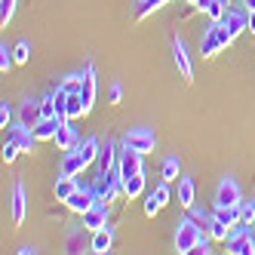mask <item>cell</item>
<instances>
[{
  "instance_id": "1",
  "label": "cell",
  "mask_w": 255,
  "mask_h": 255,
  "mask_svg": "<svg viewBox=\"0 0 255 255\" xmlns=\"http://www.w3.org/2000/svg\"><path fill=\"white\" fill-rule=\"evenodd\" d=\"M99 148H102V141L96 135H89L83 138L80 144H74L71 151H65V160H62V175H80L93 160H99Z\"/></svg>"
},
{
  "instance_id": "2",
  "label": "cell",
  "mask_w": 255,
  "mask_h": 255,
  "mask_svg": "<svg viewBox=\"0 0 255 255\" xmlns=\"http://www.w3.org/2000/svg\"><path fill=\"white\" fill-rule=\"evenodd\" d=\"M203 225L197 222V218L191 215V218H181L178 222V228H175V249L181 252V255H191V249L203 240Z\"/></svg>"
},
{
  "instance_id": "3",
  "label": "cell",
  "mask_w": 255,
  "mask_h": 255,
  "mask_svg": "<svg viewBox=\"0 0 255 255\" xmlns=\"http://www.w3.org/2000/svg\"><path fill=\"white\" fill-rule=\"evenodd\" d=\"M225 243L234 255H255V225H237Z\"/></svg>"
},
{
  "instance_id": "4",
  "label": "cell",
  "mask_w": 255,
  "mask_h": 255,
  "mask_svg": "<svg viewBox=\"0 0 255 255\" xmlns=\"http://www.w3.org/2000/svg\"><path fill=\"white\" fill-rule=\"evenodd\" d=\"M154 144H157L154 132L144 129V126H135V129H129V132L123 135V148H132V151H138V154H151Z\"/></svg>"
},
{
  "instance_id": "5",
  "label": "cell",
  "mask_w": 255,
  "mask_h": 255,
  "mask_svg": "<svg viewBox=\"0 0 255 255\" xmlns=\"http://www.w3.org/2000/svg\"><path fill=\"white\" fill-rule=\"evenodd\" d=\"M243 203V197H240V185L225 175L222 181H218V188H215V200H212V206H240Z\"/></svg>"
},
{
  "instance_id": "6",
  "label": "cell",
  "mask_w": 255,
  "mask_h": 255,
  "mask_svg": "<svg viewBox=\"0 0 255 255\" xmlns=\"http://www.w3.org/2000/svg\"><path fill=\"white\" fill-rule=\"evenodd\" d=\"M96 203H99V194H96V188H89V185H77V191L65 200V206L71 212H77V215H83L86 209H93Z\"/></svg>"
},
{
  "instance_id": "7",
  "label": "cell",
  "mask_w": 255,
  "mask_h": 255,
  "mask_svg": "<svg viewBox=\"0 0 255 255\" xmlns=\"http://www.w3.org/2000/svg\"><path fill=\"white\" fill-rule=\"evenodd\" d=\"M169 197H172V194H169V181H160V185H157V188L148 194V200H144V215H148V218H154V215H157L163 206L169 203Z\"/></svg>"
},
{
  "instance_id": "8",
  "label": "cell",
  "mask_w": 255,
  "mask_h": 255,
  "mask_svg": "<svg viewBox=\"0 0 255 255\" xmlns=\"http://www.w3.org/2000/svg\"><path fill=\"white\" fill-rule=\"evenodd\" d=\"M80 218H83V228H86L89 234L108 228V203H105V200H99V203H96L93 209H86Z\"/></svg>"
},
{
  "instance_id": "9",
  "label": "cell",
  "mask_w": 255,
  "mask_h": 255,
  "mask_svg": "<svg viewBox=\"0 0 255 255\" xmlns=\"http://www.w3.org/2000/svg\"><path fill=\"white\" fill-rule=\"evenodd\" d=\"M141 157H144V154H138V151H132V148H123V151H120V160H117V169H120V175H123V178H129V175H138V172H144V166H141Z\"/></svg>"
},
{
  "instance_id": "10",
  "label": "cell",
  "mask_w": 255,
  "mask_h": 255,
  "mask_svg": "<svg viewBox=\"0 0 255 255\" xmlns=\"http://www.w3.org/2000/svg\"><path fill=\"white\" fill-rule=\"evenodd\" d=\"M96 93H99V86H96V65L86 62V68H83V86H80V96L86 102V114L93 111V105H96Z\"/></svg>"
},
{
  "instance_id": "11",
  "label": "cell",
  "mask_w": 255,
  "mask_h": 255,
  "mask_svg": "<svg viewBox=\"0 0 255 255\" xmlns=\"http://www.w3.org/2000/svg\"><path fill=\"white\" fill-rule=\"evenodd\" d=\"M9 141H15L22 148V154H31L34 151V144H37V135H34L31 126L19 123V126H9Z\"/></svg>"
},
{
  "instance_id": "12",
  "label": "cell",
  "mask_w": 255,
  "mask_h": 255,
  "mask_svg": "<svg viewBox=\"0 0 255 255\" xmlns=\"http://www.w3.org/2000/svg\"><path fill=\"white\" fill-rule=\"evenodd\" d=\"M15 117H19V123H25V126H31V129H34V126L43 120V108H40L37 99H25L19 105V114H15Z\"/></svg>"
},
{
  "instance_id": "13",
  "label": "cell",
  "mask_w": 255,
  "mask_h": 255,
  "mask_svg": "<svg viewBox=\"0 0 255 255\" xmlns=\"http://www.w3.org/2000/svg\"><path fill=\"white\" fill-rule=\"evenodd\" d=\"M215 52H222V37H218V22H212L206 28V34L200 37V56L203 59H212Z\"/></svg>"
},
{
  "instance_id": "14",
  "label": "cell",
  "mask_w": 255,
  "mask_h": 255,
  "mask_svg": "<svg viewBox=\"0 0 255 255\" xmlns=\"http://www.w3.org/2000/svg\"><path fill=\"white\" fill-rule=\"evenodd\" d=\"M172 56H175V65H178V74L185 77L188 83L194 80V65H191V56H188V49H185V43H181L178 37L172 40Z\"/></svg>"
},
{
  "instance_id": "15",
  "label": "cell",
  "mask_w": 255,
  "mask_h": 255,
  "mask_svg": "<svg viewBox=\"0 0 255 255\" xmlns=\"http://www.w3.org/2000/svg\"><path fill=\"white\" fill-rule=\"evenodd\" d=\"M86 228L80 231V228H71L68 231V237H65V252L68 255H77V252H86V249H93V240H89L86 243Z\"/></svg>"
},
{
  "instance_id": "16",
  "label": "cell",
  "mask_w": 255,
  "mask_h": 255,
  "mask_svg": "<svg viewBox=\"0 0 255 255\" xmlns=\"http://www.w3.org/2000/svg\"><path fill=\"white\" fill-rule=\"evenodd\" d=\"M222 22L228 25V31L234 34V37H240L243 31H249V9H246V12H243V9H228Z\"/></svg>"
},
{
  "instance_id": "17",
  "label": "cell",
  "mask_w": 255,
  "mask_h": 255,
  "mask_svg": "<svg viewBox=\"0 0 255 255\" xmlns=\"http://www.w3.org/2000/svg\"><path fill=\"white\" fill-rule=\"evenodd\" d=\"M74 144H80L77 129L71 126V120H62V123H59V132H56V148H59V151H71Z\"/></svg>"
},
{
  "instance_id": "18",
  "label": "cell",
  "mask_w": 255,
  "mask_h": 255,
  "mask_svg": "<svg viewBox=\"0 0 255 255\" xmlns=\"http://www.w3.org/2000/svg\"><path fill=\"white\" fill-rule=\"evenodd\" d=\"M117 144L111 141V138H105V144L99 148V172H111L114 166H117Z\"/></svg>"
},
{
  "instance_id": "19",
  "label": "cell",
  "mask_w": 255,
  "mask_h": 255,
  "mask_svg": "<svg viewBox=\"0 0 255 255\" xmlns=\"http://www.w3.org/2000/svg\"><path fill=\"white\" fill-rule=\"evenodd\" d=\"M25 209H28L25 188H22V181H15V188H12V225H15V228L25 222Z\"/></svg>"
},
{
  "instance_id": "20",
  "label": "cell",
  "mask_w": 255,
  "mask_h": 255,
  "mask_svg": "<svg viewBox=\"0 0 255 255\" xmlns=\"http://www.w3.org/2000/svg\"><path fill=\"white\" fill-rule=\"evenodd\" d=\"M178 203L185 206V209L197 206V188H194V178L191 175H181L178 178Z\"/></svg>"
},
{
  "instance_id": "21",
  "label": "cell",
  "mask_w": 255,
  "mask_h": 255,
  "mask_svg": "<svg viewBox=\"0 0 255 255\" xmlns=\"http://www.w3.org/2000/svg\"><path fill=\"white\" fill-rule=\"evenodd\" d=\"M111 243H114V228L108 225V228H102V231L93 234V249H89V252L105 255V252H111Z\"/></svg>"
},
{
  "instance_id": "22",
  "label": "cell",
  "mask_w": 255,
  "mask_h": 255,
  "mask_svg": "<svg viewBox=\"0 0 255 255\" xmlns=\"http://www.w3.org/2000/svg\"><path fill=\"white\" fill-rule=\"evenodd\" d=\"M59 123H62V117H43L37 126H34V135H37V141H49V138H56Z\"/></svg>"
},
{
  "instance_id": "23",
  "label": "cell",
  "mask_w": 255,
  "mask_h": 255,
  "mask_svg": "<svg viewBox=\"0 0 255 255\" xmlns=\"http://www.w3.org/2000/svg\"><path fill=\"white\" fill-rule=\"evenodd\" d=\"M86 114V102L80 93H68V102H65V120H77Z\"/></svg>"
},
{
  "instance_id": "24",
  "label": "cell",
  "mask_w": 255,
  "mask_h": 255,
  "mask_svg": "<svg viewBox=\"0 0 255 255\" xmlns=\"http://www.w3.org/2000/svg\"><path fill=\"white\" fill-rule=\"evenodd\" d=\"M52 191H56V200H62V203H65V200L77 191V178H74V175H59V178H56V188H52Z\"/></svg>"
},
{
  "instance_id": "25",
  "label": "cell",
  "mask_w": 255,
  "mask_h": 255,
  "mask_svg": "<svg viewBox=\"0 0 255 255\" xmlns=\"http://www.w3.org/2000/svg\"><path fill=\"white\" fill-rule=\"evenodd\" d=\"M141 194H144V172H138V175H129V178H123V197L135 200V197H141Z\"/></svg>"
},
{
  "instance_id": "26",
  "label": "cell",
  "mask_w": 255,
  "mask_h": 255,
  "mask_svg": "<svg viewBox=\"0 0 255 255\" xmlns=\"http://www.w3.org/2000/svg\"><path fill=\"white\" fill-rule=\"evenodd\" d=\"M206 231H209V237H212L215 243H225L228 237H231V231H234V228H231V225H225V222H218V218L212 215V222H209V228H206Z\"/></svg>"
},
{
  "instance_id": "27",
  "label": "cell",
  "mask_w": 255,
  "mask_h": 255,
  "mask_svg": "<svg viewBox=\"0 0 255 255\" xmlns=\"http://www.w3.org/2000/svg\"><path fill=\"white\" fill-rule=\"evenodd\" d=\"M166 3H169V0H141V3L135 6V19H138V22H141V19H148L151 12L163 9V6H166Z\"/></svg>"
},
{
  "instance_id": "28",
  "label": "cell",
  "mask_w": 255,
  "mask_h": 255,
  "mask_svg": "<svg viewBox=\"0 0 255 255\" xmlns=\"http://www.w3.org/2000/svg\"><path fill=\"white\" fill-rule=\"evenodd\" d=\"M15 3H19V0H0V25H9L12 22V15H15Z\"/></svg>"
},
{
  "instance_id": "29",
  "label": "cell",
  "mask_w": 255,
  "mask_h": 255,
  "mask_svg": "<svg viewBox=\"0 0 255 255\" xmlns=\"http://www.w3.org/2000/svg\"><path fill=\"white\" fill-rule=\"evenodd\" d=\"M163 181H178V157L163 160Z\"/></svg>"
},
{
  "instance_id": "30",
  "label": "cell",
  "mask_w": 255,
  "mask_h": 255,
  "mask_svg": "<svg viewBox=\"0 0 255 255\" xmlns=\"http://www.w3.org/2000/svg\"><path fill=\"white\" fill-rule=\"evenodd\" d=\"M240 225H255V203L252 200H243L240 203Z\"/></svg>"
},
{
  "instance_id": "31",
  "label": "cell",
  "mask_w": 255,
  "mask_h": 255,
  "mask_svg": "<svg viewBox=\"0 0 255 255\" xmlns=\"http://www.w3.org/2000/svg\"><path fill=\"white\" fill-rule=\"evenodd\" d=\"M12 56H15V65H25V62L31 59V46H28L25 40H19V43L12 46Z\"/></svg>"
},
{
  "instance_id": "32",
  "label": "cell",
  "mask_w": 255,
  "mask_h": 255,
  "mask_svg": "<svg viewBox=\"0 0 255 255\" xmlns=\"http://www.w3.org/2000/svg\"><path fill=\"white\" fill-rule=\"evenodd\" d=\"M59 86H62V89H68V93H80V86H83V74H68Z\"/></svg>"
},
{
  "instance_id": "33",
  "label": "cell",
  "mask_w": 255,
  "mask_h": 255,
  "mask_svg": "<svg viewBox=\"0 0 255 255\" xmlns=\"http://www.w3.org/2000/svg\"><path fill=\"white\" fill-rule=\"evenodd\" d=\"M12 62H15L12 49H6V43H3V46H0V71H3V74H6V71L12 68Z\"/></svg>"
},
{
  "instance_id": "34",
  "label": "cell",
  "mask_w": 255,
  "mask_h": 255,
  "mask_svg": "<svg viewBox=\"0 0 255 255\" xmlns=\"http://www.w3.org/2000/svg\"><path fill=\"white\" fill-rule=\"evenodd\" d=\"M19 154H22V148H19L15 141H6V144H3V160H6V163H12Z\"/></svg>"
},
{
  "instance_id": "35",
  "label": "cell",
  "mask_w": 255,
  "mask_h": 255,
  "mask_svg": "<svg viewBox=\"0 0 255 255\" xmlns=\"http://www.w3.org/2000/svg\"><path fill=\"white\" fill-rule=\"evenodd\" d=\"M188 212H191V215H194V218H197V222L203 225V228H209V222H212V212H203V209H197V206H191Z\"/></svg>"
},
{
  "instance_id": "36",
  "label": "cell",
  "mask_w": 255,
  "mask_h": 255,
  "mask_svg": "<svg viewBox=\"0 0 255 255\" xmlns=\"http://www.w3.org/2000/svg\"><path fill=\"white\" fill-rule=\"evenodd\" d=\"M209 243H212V237L206 234L203 240H200V243H197V246L191 249V255H209V252H212V249H209Z\"/></svg>"
},
{
  "instance_id": "37",
  "label": "cell",
  "mask_w": 255,
  "mask_h": 255,
  "mask_svg": "<svg viewBox=\"0 0 255 255\" xmlns=\"http://www.w3.org/2000/svg\"><path fill=\"white\" fill-rule=\"evenodd\" d=\"M40 108H43V117H56V99L52 96L40 99Z\"/></svg>"
},
{
  "instance_id": "38",
  "label": "cell",
  "mask_w": 255,
  "mask_h": 255,
  "mask_svg": "<svg viewBox=\"0 0 255 255\" xmlns=\"http://www.w3.org/2000/svg\"><path fill=\"white\" fill-rule=\"evenodd\" d=\"M12 123V108L3 102V105H0V126H3V129H6V126Z\"/></svg>"
},
{
  "instance_id": "39",
  "label": "cell",
  "mask_w": 255,
  "mask_h": 255,
  "mask_svg": "<svg viewBox=\"0 0 255 255\" xmlns=\"http://www.w3.org/2000/svg\"><path fill=\"white\" fill-rule=\"evenodd\" d=\"M120 99H123V86H120V83H114V86H111V102L117 105Z\"/></svg>"
},
{
  "instance_id": "40",
  "label": "cell",
  "mask_w": 255,
  "mask_h": 255,
  "mask_svg": "<svg viewBox=\"0 0 255 255\" xmlns=\"http://www.w3.org/2000/svg\"><path fill=\"white\" fill-rule=\"evenodd\" d=\"M19 255H37V249H34V246H22Z\"/></svg>"
},
{
  "instance_id": "41",
  "label": "cell",
  "mask_w": 255,
  "mask_h": 255,
  "mask_svg": "<svg viewBox=\"0 0 255 255\" xmlns=\"http://www.w3.org/2000/svg\"><path fill=\"white\" fill-rule=\"evenodd\" d=\"M249 31L255 34V9H249Z\"/></svg>"
},
{
  "instance_id": "42",
  "label": "cell",
  "mask_w": 255,
  "mask_h": 255,
  "mask_svg": "<svg viewBox=\"0 0 255 255\" xmlns=\"http://www.w3.org/2000/svg\"><path fill=\"white\" fill-rule=\"evenodd\" d=\"M246 9H255V0H246Z\"/></svg>"
},
{
  "instance_id": "43",
  "label": "cell",
  "mask_w": 255,
  "mask_h": 255,
  "mask_svg": "<svg viewBox=\"0 0 255 255\" xmlns=\"http://www.w3.org/2000/svg\"><path fill=\"white\" fill-rule=\"evenodd\" d=\"M188 3H194V6H197V3H200V0H188Z\"/></svg>"
},
{
  "instance_id": "44",
  "label": "cell",
  "mask_w": 255,
  "mask_h": 255,
  "mask_svg": "<svg viewBox=\"0 0 255 255\" xmlns=\"http://www.w3.org/2000/svg\"><path fill=\"white\" fill-rule=\"evenodd\" d=\"M225 3H234V0H225Z\"/></svg>"
}]
</instances>
